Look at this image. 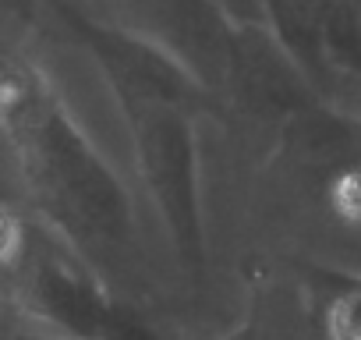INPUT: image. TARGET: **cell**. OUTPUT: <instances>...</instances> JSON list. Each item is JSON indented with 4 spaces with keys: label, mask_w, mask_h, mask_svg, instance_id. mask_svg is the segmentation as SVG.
<instances>
[{
    "label": "cell",
    "mask_w": 361,
    "mask_h": 340,
    "mask_svg": "<svg viewBox=\"0 0 361 340\" xmlns=\"http://www.w3.org/2000/svg\"><path fill=\"white\" fill-rule=\"evenodd\" d=\"M333 333L336 340H361V294L343 298L333 312Z\"/></svg>",
    "instance_id": "1"
},
{
    "label": "cell",
    "mask_w": 361,
    "mask_h": 340,
    "mask_svg": "<svg viewBox=\"0 0 361 340\" xmlns=\"http://www.w3.org/2000/svg\"><path fill=\"white\" fill-rule=\"evenodd\" d=\"M336 199H340V206H343L347 217L361 220V174H347L340 181V188H336Z\"/></svg>",
    "instance_id": "2"
},
{
    "label": "cell",
    "mask_w": 361,
    "mask_h": 340,
    "mask_svg": "<svg viewBox=\"0 0 361 340\" xmlns=\"http://www.w3.org/2000/svg\"><path fill=\"white\" fill-rule=\"evenodd\" d=\"M15 245H18V227H15V220H11V217L0 213V259L11 255V252H15Z\"/></svg>",
    "instance_id": "3"
}]
</instances>
